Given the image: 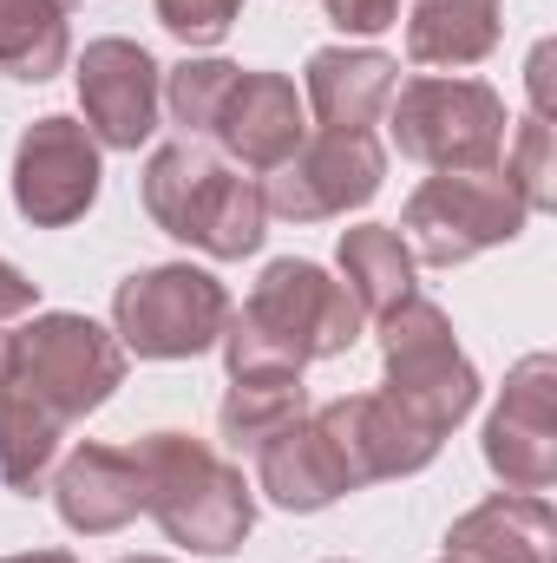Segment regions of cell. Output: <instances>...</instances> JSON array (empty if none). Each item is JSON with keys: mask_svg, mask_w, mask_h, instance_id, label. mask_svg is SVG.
<instances>
[{"mask_svg": "<svg viewBox=\"0 0 557 563\" xmlns=\"http://www.w3.org/2000/svg\"><path fill=\"white\" fill-rule=\"evenodd\" d=\"M381 144L368 132H321L315 144H295L276 164V177L263 184V210L288 217V223H328L361 210L381 190Z\"/></svg>", "mask_w": 557, "mask_h": 563, "instance_id": "9c48e42d", "label": "cell"}, {"mask_svg": "<svg viewBox=\"0 0 557 563\" xmlns=\"http://www.w3.org/2000/svg\"><path fill=\"white\" fill-rule=\"evenodd\" d=\"M381 347H387V400L419 426V432H446V426H459L472 413V400H479V374H472V361L459 354V341H452V328H446V314L433 308V301H419L407 295L401 308H387L381 314Z\"/></svg>", "mask_w": 557, "mask_h": 563, "instance_id": "5b68a950", "label": "cell"}, {"mask_svg": "<svg viewBox=\"0 0 557 563\" xmlns=\"http://www.w3.org/2000/svg\"><path fill=\"white\" fill-rule=\"evenodd\" d=\"M341 288L354 295L361 314H387L414 295V250L401 230H381V223H361L341 236Z\"/></svg>", "mask_w": 557, "mask_h": 563, "instance_id": "ffe728a7", "label": "cell"}, {"mask_svg": "<svg viewBox=\"0 0 557 563\" xmlns=\"http://www.w3.org/2000/svg\"><path fill=\"white\" fill-rule=\"evenodd\" d=\"M33 308V282L20 276L13 263H0V321H13V314H26Z\"/></svg>", "mask_w": 557, "mask_h": 563, "instance_id": "4316f807", "label": "cell"}, {"mask_svg": "<svg viewBox=\"0 0 557 563\" xmlns=\"http://www.w3.org/2000/svg\"><path fill=\"white\" fill-rule=\"evenodd\" d=\"M66 66V0H0V73L40 86Z\"/></svg>", "mask_w": 557, "mask_h": 563, "instance_id": "44dd1931", "label": "cell"}, {"mask_svg": "<svg viewBox=\"0 0 557 563\" xmlns=\"http://www.w3.org/2000/svg\"><path fill=\"white\" fill-rule=\"evenodd\" d=\"M551 46H538L532 53V92H538V119H551Z\"/></svg>", "mask_w": 557, "mask_h": 563, "instance_id": "83f0119b", "label": "cell"}, {"mask_svg": "<svg viewBox=\"0 0 557 563\" xmlns=\"http://www.w3.org/2000/svg\"><path fill=\"white\" fill-rule=\"evenodd\" d=\"M210 139L223 144L237 164L250 170H276L282 157L302 144V92L282 73H237V86L223 92Z\"/></svg>", "mask_w": 557, "mask_h": 563, "instance_id": "5bb4252c", "label": "cell"}, {"mask_svg": "<svg viewBox=\"0 0 557 563\" xmlns=\"http://www.w3.org/2000/svg\"><path fill=\"white\" fill-rule=\"evenodd\" d=\"M53 498H59V518L86 538H106L119 525H132L144 511V472H139V452L125 445H79L59 478H53Z\"/></svg>", "mask_w": 557, "mask_h": 563, "instance_id": "9a60e30c", "label": "cell"}, {"mask_svg": "<svg viewBox=\"0 0 557 563\" xmlns=\"http://www.w3.org/2000/svg\"><path fill=\"white\" fill-rule=\"evenodd\" d=\"M452 563H551V505L538 492L485 498L446 538Z\"/></svg>", "mask_w": 557, "mask_h": 563, "instance_id": "e0dca14e", "label": "cell"}, {"mask_svg": "<svg viewBox=\"0 0 557 563\" xmlns=\"http://www.w3.org/2000/svg\"><path fill=\"white\" fill-rule=\"evenodd\" d=\"M315 426L335 439V452H341V465H348V478H354V485L419 472V465L439 452V439H433V432H419V426L387 400V394L335 400V407H321V413H315Z\"/></svg>", "mask_w": 557, "mask_h": 563, "instance_id": "4fadbf2b", "label": "cell"}, {"mask_svg": "<svg viewBox=\"0 0 557 563\" xmlns=\"http://www.w3.org/2000/svg\"><path fill=\"white\" fill-rule=\"evenodd\" d=\"M505 177L518 184V197H525L532 210H551V125H545V119L525 125V139H518V170H505Z\"/></svg>", "mask_w": 557, "mask_h": 563, "instance_id": "d4e9b609", "label": "cell"}, {"mask_svg": "<svg viewBox=\"0 0 557 563\" xmlns=\"http://www.w3.org/2000/svg\"><path fill=\"white\" fill-rule=\"evenodd\" d=\"M237 7H243V0H157V20H164L177 40H190V46H210V40L230 33Z\"/></svg>", "mask_w": 557, "mask_h": 563, "instance_id": "cb8c5ba5", "label": "cell"}, {"mask_svg": "<svg viewBox=\"0 0 557 563\" xmlns=\"http://www.w3.org/2000/svg\"><path fill=\"white\" fill-rule=\"evenodd\" d=\"M132 452L144 472V511L164 525L171 544L223 558L250 538L256 505H250L243 472L223 452H210L204 439H184V432H151Z\"/></svg>", "mask_w": 557, "mask_h": 563, "instance_id": "3957f363", "label": "cell"}, {"mask_svg": "<svg viewBox=\"0 0 557 563\" xmlns=\"http://www.w3.org/2000/svg\"><path fill=\"white\" fill-rule=\"evenodd\" d=\"M125 380V347L86 314H40L0 334V485L33 492L59 432Z\"/></svg>", "mask_w": 557, "mask_h": 563, "instance_id": "6da1fadb", "label": "cell"}, {"mask_svg": "<svg viewBox=\"0 0 557 563\" xmlns=\"http://www.w3.org/2000/svg\"><path fill=\"white\" fill-rule=\"evenodd\" d=\"M144 210L157 217V230H171L177 243H197L204 256H250L263 243V190L250 177H237L230 164H217L210 151L190 139L164 144L144 164Z\"/></svg>", "mask_w": 557, "mask_h": 563, "instance_id": "277c9868", "label": "cell"}, {"mask_svg": "<svg viewBox=\"0 0 557 563\" xmlns=\"http://www.w3.org/2000/svg\"><path fill=\"white\" fill-rule=\"evenodd\" d=\"M223 445L230 452H263L276 432H288V426L302 420V380L288 374V380H237L230 387V400H223Z\"/></svg>", "mask_w": 557, "mask_h": 563, "instance_id": "7402d4cb", "label": "cell"}, {"mask_svg": "<svg viewBox=\"0 0 557 563\" xmlns=\"http://www.w3.org/2000/svg\"><path fill=\"white\" fill-rule=\"evenodd\" d=\"M256 478H263V492L276 505H288V511H321V505H335L354 485L348 465H341V452H335V439L308 420H295L288 432H276L256 452Z\"/></svg>", "mask_w": 557, "mask_h": 563, "instance_id": "ac0fdd59", "label": "cell"}, {"mask_svg": "<svg viewBox=\"0 0 557 563\" xmlns=\"http://www.w3.org/2000/svg\"><path fill=\"white\" fill-rule=\"evenodd\" d=\"M157 66L132 40H92L79 59V106L86 132L112 151H139L157 132Z\"/></svg>", "mask_w": 557, "mask_h": 563, "instance_id": "7c38bea8", "label": "cell"}, {"mask_svg": "<svg viewBox=\"0 0 557 563\" xmlns=\"http://www.w3.org/2000/svg\"><path fill=\"white\" fill-rule=\"evenodd\" d=\"M525 217H532V203L518 197V184L499 164L492 170H439L407 203V250L433 269H452L492 243H512L525 230Z\"/></svg>", "mask_w": 557, "mask_h": 563, "instance_id": "8992f818", "label": "cell"}, {"mask_svg": "<svg viewBox=\"0 0 557 563\" xmlns=\"http://www.w3.org/2000/svg\"><path fill=\"white\" fill-rule=\"evenodd\" d=\"M361 308L341 282H328L315 263H276L243 301V314L223 328L230 347V380H302L308 361H328L354 347Z\"/></svg>", "mask_w": 557, "mask_h": 563, "instance_id": "7a4b0ae2", "label": "cell"}, {"mask_svg": "<svg viewBox=\"0 0 557 563\" xmlns=\"http://www.w3.org/2000/svg\"><path fill=\"white\" fill-rule=\"evenodd\" d=\"M341 33H381L401 20V0H321Z\"/></svg>", "mask_w": 557, "mask_h": 563, "instance_id": "484cf974", "label": "cell"}, {"mask_svg": "<svg viewBox=\"0 0 557 563\" xmlns=\"http://www.w3.org/2000/svg\"><path fill=\"white\" fill-rule=\"evenodd\" d=\"M0 563H73L66 551H33V558H0Z\"/></svg>", "mask_w": 557, "mask_h": 563, "instance_id": "f1b7e54d", "label": "cell"}, {"mask_svg": "<svg viewBox=\"0 0 557 563\" xmlns=\"http://www.w3.org/2000/svg\"><path fill=\"white\" fill-rule=\"evenodd\" d=\"M394 59L387 53H348V46H321L315 59H308V79H302V92H308V112L328 125V132H368L381 112H387V99H394Z\"/></svg>", "mask_w": 557, "mask_h": 563, "instance_id": "2e32d148", "label": "cell"}, {"mask_svg": "<svg viewBox=\"0 0 557 563\" xmlns=\"http://www.w3.org/2000/svg\"><path fill=\"white\" fill-rule=\"evenodd\" d=\"M119 314V341L144 354V361H184V354H204L223 341L230 328V295L223 282L190 269V263H164V269H144L119 288L112 301Z\"/></svg>", "mask_w": 557, "mask_h": 563, "instance_id": "ba28073f", "label": "cell"}, {"mask_svg": "<svg viewBox=\"0 0 557 563\" xmlns=\"http://www.w3.org/2000/svg\"><path fill=\"white\" fill-rule=\"evenodd\" d=\"M237 73L243 66H230V59H184L177 73H171V119L184 125V139H197V132H210V119H217V106H223V92L237 86Z\"/></svg>", "mask_w": 557, "mask_h": 563, "instance_id": "603a6c76", "label": "cell"}, {"mask_svg": "<svg viewBox=\"0 0 557 563\" xmlns=\"http://www.w3.org/2000/svg\"><path fill=\"white\" fill-rule=\"evenodd\" d=\"M99 197V139L73 119H40L20 151H13V203L20 217L59 230L73 217H86Z\"/></svg>", "mask_w": 557, "mask_h": 563, "instance_id": "30bf717a", "label": "cell"}, {"mask_svg": "<svg viewBox=\"0 0 557 563\" xmlns=\"http://www.w3.org/2000/svg\"><path fill=\"white\" fill-rule=\"evenodd\" d=\"M125 563H164V558H125Z\"/></svg>", "mask_w": 557, "mask_h": 563, "instance_id": "f546056e", "label": "cell"}, {"mask_svg": "<svg viewBox=\"0 0 557 563\" xmlns=\"http://www.w3.org/2000/svg\"><path fill=\"white\" fill-rule=\"evenodd\" d=\"M394 144L426 170H492L505 151V99L479 79H414L387 99Z\"/></svg>", "mask_w": 557, "mask_h": 563, "instance_id": "52a82bcc", "label": "cell"}, {"mask_svg": "<svg viewBox=\"0 0 557 563\" xmlns=\"http://www.w3.org/2000/svg\"><path fill=\"white\" fill-rule=\"evenodd\" d=\"M499 46V0H414L407 53L419 66H479Z\"/></svg>", "mask_w": 557, "mask_h": 563, "instance_id": "d6986e66", "label": "cell"}, {"mask_svg": "<svg viewBox=\"0 0 557 563\" xmlns=\"http://www.w3.org/2000/svg\"><path fill=\"white\" fill-rule=\"evenodd\" d=\"M485 459L512 492H545L557 478V367L551 354L518 361L505 400L485 426Z\"/></svg>", "mask_w": 557, "mask_h": 563, "instance_id": "8fae6325", "label": "cell"}]
</instances>
